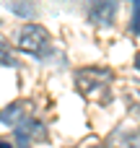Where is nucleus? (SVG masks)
<instances>
[{
	"instance_id": "1",
	"label": "nucleus",
	"mask_w": 140,
	"mask_h": 148,
	"mask_svg": "<svg viewBox=\"0 0 140 148\" xmlns=\"http://www.w3.org/2000/svg\"><path fill=\"white\" fill-rule=\"evenodd\" d=\"M16 47L26 55H34V57H44L52 47V39H49V31L42 26V23H26L21 31H18V39H16Z\"/></svg>"
},
{
	"instance_id": "2",
	"label": "nucleus",
	"mask_w": 140,
	"mask_h": 148,
	"mask_svg": "<svg viewBox=\"0 0 140 148\" xmlns=\"http://www.w3.org/2000/svg\"><path fill=\"white\" fill-rule=\"evenodd\" d=\"M109 83V70L104 68H86L75 73V88L86 96V99H99L104 94Z\"/></svg>"
},
{
	"instance_id": "3",
	"label": "nucleus",
	"mask_w": 140,
	"mask_h": 148,
	"mask_svg": "<svg viewBox=\"0 0 140 148\" xmlns=\"http://www.w3.org/2000/svg\"><path fill=\"white\" fill-rule=\"evenodd\" d=\"M114 18H117V0H96L88 10V21L94 26H101V29L112 26Z\"/></svg>"
},
{
	"instance_id": "4",
	"label": "nucleus",
	"mask_w": 140,
	"mask_h": 148,
	"mask_svg": "<svg viewBox=\"0 0 140 148\" xmlns=\"http://www.w3.org/2000/svg\"><path fill=\"white\" fill-rule=\"evenodd\" d=\"M13 135H16L18 146L29 148V146H34L36 140H42V138H44V125L29 117V120H23V122H18V125L13 127Z\"/></svg>"
},
{
	"instance_id": "5",
	"label": "nucleus",
	"mask_w": 140,
	"mask_h": 148,
	"mask_svg": "<svg viewBox=\"0 0 140 148\" xmlns=\"http://www.w3.org/2000/svg\"><path fill=\"white\" fill-rule=\"evenodd\" d=\"M23 120H29V101H16V104H8L5 109H0V122L3 125L16 127Z\"/></svg>"
},
{
	"instance_id": "6",
	"label": "nucleus",
	"mask_w": 140,
	"mask_h": 148,
	"mask_svg": "<svg viewBox=\"0 0 140 148\" xmlns=\"http://www.w3.org/2000/svg\"><path fill=\"white\" fill-rule=\"evenodd\" d=\"M0 65H16V60L10 57V49H8V42L0 36Z\"/></svg>"
},
{
	"instance_id": "7",
	"label": "nucleus",
	"mask_w": 140,
	"mask_h": 148,
	"mask_svg": "<svg viewBox=\"0 0 140 148\" xmlns=\"http://www.w3.org/2000/svg\"><path fill=\"white\" fill-rule=\"evenodd\" d=\"M132 5H135V13H132V31L140 36V0H132Z\"/></svg>"
},
{
	"instance_id": "8",
	"label": "nucleus",
	"mask_w": 140,
	"mask_h": 148,
	"mask_svg": "<svg viewBox=\"0 0 140 148\" xmlns=\"http://www.w3.org/2000/svg\"><path fill=\"white\" fill-rule=\"evenodd\" d=\"M0 148H13L10 143H5V140H0Z\"/></svg>"
},
{
	"instance_id": "9",
	"label": "nucleus",
	"mask_w": 140,
	"mask_h": 148,
	"mask_svg": "<svg viewBox=\"0 0 140 148\" xmlns=\"http://www.w3.org/2000/svg\"><path fill=\"white\" fill-rule=\"evenodd\" d=\"M91 148H107V146H91Z\"/></svg>"
}]
</instances>
